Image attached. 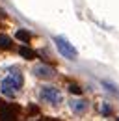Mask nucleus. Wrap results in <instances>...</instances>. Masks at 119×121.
Returning <instances> with one entry per match:
<instances>
[{"instance_id":"1","label":"nucleus","mask_w":119,"mask_h":121,"mask_svg":"<svg viewBox=\"0 0 119 121\" xmlns=\"http://www.w3.org/2000/svg\"><path fill=\"white\" fill-rule=\"evenodd\" d=\"M21 88H22V75L17 73V71L9 73V75L0 82V90H2V93H4L6 97H15V95L21 91Z\"/></svg>"},{"instance_id":"6","label":"nucleus","mask_w":119,"mask_h":121,"mask_svg":"<svg viewBox=\"0 0 119 121\" xmlns=\"http://www.w3.org/2000/svg\"><path fill=\"white\" fill-rule=\"evenodd\" d=\"M71 106V110H73L74 114H82V112H86V108H88V103L84 101V99H74L69 103Z\"/></svg>"},{"instance_id":"10","label":"nucleus","mask_w":119,"mask_h":121,"mask_svg":"<svg viewBox=\"0 0 119 121\" xmlns=\"http://www.w3.org/2000/svg\"><path fill=\"white\" fill-rule=\"evenodd\" d=\"M69 91H71V93H76V95H80V93H82V90H80L76 84H71V86H69Z\"/></svg>"},{"instance_id":"3","label":"nucleus","mask_w":119,"mask_h":121,"mask_svg":"<svg viewBox=\"0 0 119 121\" xmlns=\"http://www.w3.org/2000/svg\"><path fill=\"white\" fill-rule=\"evenodd\" d=\"M54 43H56V47H58L61 56H65V58H69V60H74V58H76V48H74L65 37H54Z\"/></svg>"},{"instance_id":"11","label":"nucleus","mask_w":119,"mask_h":121,"mask_svg":"<svg viewBox=\"0 0 119 121\" xmlns=\"http://www.w3.org/2000/svg\"><path fill=\"white\" fill-rule=\"evenodd\" d=\"M101 112H102L104 116H108V114L112 112V108H110V106H108V104H102V108H101Z\"/></svg>"},{"instance_id":"12","label":"nucleus","mask_w":119,"mask_h":121,"mask_svg":"<svg viewBox=\"0 0 119 121\" xmlns=\"http://www.w3.org/2000/svg\"><path fill=\"white\" fill-rule=\"evenodd\" d=\"M117 121H119V117H117Z\"/></svg>"},{"instance_id":"9","label":"nucleus","mask_w":119,"mask_h":121,"mask_svg":"<svg viewBox=\"0 0 119 121\" xmlns=\"http://www.w3.org/2000/svg\"><path fill=\"white\" fill-rule=\"evenodd\" d=\"M0 48H11V39L8 35H0Z\"/></svg>"},{"instance_id":"7","label":"nucleus","mask_w":119,"mask_h":121,"mask_svg":"<svg viewBox=\"0 0 119 121\" xmlns=\"http://www.w3.org/2000/svg\"><path fill=\"white\" fill-rule=\"evenodd\" d=\"M19 54H21L22 58H26V60H34V58H37L35 52H34L32 48H28V47H21V48H19Z\"/></svg>"},{"instance_id":"2","label":"nucleus","mask_w":119,"mask_h":121,"mask_svg":"<svg viewBox=\"0 0 119 121\" xmlns=\"http://www.w3.org/2000/svg\"><path fill=\"white\" fill-rule=\"evenodd\" d=\"M41 101L43 103H48V104H60L61 103V93H60L58 88H52V86H45L41 93H39Z\"/></svg>"},{"instance_id":"5","label":"nucleus","mask_w":119,"mask_h":121,"mask_svg":"<svg viewBox=\"0 0 119 121\" xmlns=\"http://www.w3.org/2000/svg\"><path fill=\"white\" fill-rule=\"evenodd\" d=\"M34 75L39 76V78H50V76L54 75V69L48 67V65H37L34 69Z\"/></svg>"},{"instance_id":"8","label":"nucleus","mask_w":119,"mask_h":121,"mask_svg":"<svg viewBox=\"0 0 119 121\" xmlns=\"http://www.w3.org/2000/svg\"><path fill=\"white\" fill-rule=\"evenodd\" d=\"M17 39H19V41H22V43H28V41H30V32L19 30V32H17Z\"/></svg>"},{"instance_id":"4","label":"nucleus","mask_w":119,"mask_h":121,"mask_svg":"<svg viewBox=\"0 0 119 121\" xmlns=\"http://www.w3.org/2000/svg\"><path fill=\"white\" fill-rule=\"evenodd\" d=\"M0 119L2 121H15L17 119V106L6 104L0 108Z\"/></svg>"}]
</instances>
